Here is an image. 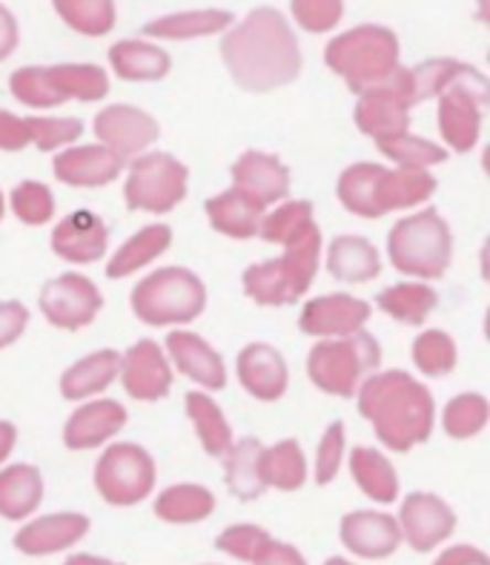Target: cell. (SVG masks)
I'll return each instance as SVG.
<instances>
[{
    "instance_id": "cell-1",
    "label": "cell",
    "mask_w": 490,
    "mask_h": 565,
    "mask_svg": "<svg viewBox=\"0 0 490 565\" xmlns=\"http://www.w3.org/2000/svg\"><path fill=\"white\" fill-rule=\"evenodd\" d=\"M221 57L244 93H276L301 75L299 38L273 7H258L224 32Z\"/></svg>"
},
{
    "instance_id": "cell-2",
    "label": "cell",
    "mask_w": 490,
    "mask_h": 565,
    "mask_svg": "<svg viewBox=\"0 0 490 565\" xmlns=\"http://www.w3.org/2000/svg\"><path fill=\"white\" fill-rule=\"evenodd\" d=\"M359 414L387 451L407 454L434 434V394L405 371H376L355 391Z\"/></svg>"
},
{
    "instance_id": "cell-3",
    "label": "cell",
    "mask_w": 490,
    "mask_h": 565,
    "mask_svg": "<svg viewBox=\"0 0 490 565\" xmlns=\"http://www.w3.org/2000/svg\"><path fill=\"white\" fill-rule=\"evenodd\" d=\"M321 262V230L319 224L292 238L285 247V256L267 258L258 265H249L242 276L244 294L262 305V308H285L305 299L313 285Z\"/></svg>"
},
{
    "instance_id": "cell-4",
    "label": "cell",
    "mask_w": 490,
    "mask_h": 565,
    "mask_svg": "<svg viewBox=\"0 0 490 565\" xmlns=\"http://www.w3.org/2000/svg\"><path fill=\"white\" fill-rule=\"evenodd\" d=\"M398 52L402 46L391 26L362 23L327 43L324 64L348 84L350 93L362 95L398 70Z\"/></svg>"
},
{
    "instance_id": "cell-5",
    "label": "cell",
    "mask_w": 490,
    "mask_h": 565,
    "mask_svg": "<svg viewBox=\"0 0 490 565\" xmlns=\"http://www.w3.org/2000/svg\"><path fill=\"white\" fill-rule=\"evenodd\" d=\"M391 265L405 276L422 281L441 279L454 258V233L439 210L427 207L405 215L387 233Z\"/></svg>"
},
{
    "instance_id": "cell-6",
    "label": "cell",
    "mask_w": 490,
    "mask_h": 565,
    "mask_svg": "<svg viewBox=\"0 0 490 565\" xmlns=\"http://www.w3.org/2000/svg\"><path fill=\"white\" fill-rule=\"evenodd\" d=\"M9 93L32 109L61 107L72 98L93 104L109 95V75L95 64L21 66L9 78Z\"/></svg>"
},
{
    "instance_id": "cell-7",
    "label": "cell",
    "mask_w": 490,
    "mask_h": 565,
    "mask_svg": "<svg viewBox=\"0 0 490 565\" xmlns=\"http://www.w3.org/2000/svg\"><path fill=\"white\" fill-rule=\"evenodd\" d=\"M132 313L150 328L195 322L206 308V287L187 267H161L132 290Z\"/></svg>"
},
{
    "instance_id": "cell-8",
    "label": "cell",
    "mask_w": 490,
    "mask_h": 565,
    "mask_svg": "<svg viewBox=\"0 0 490 565\" xmlns=\"http://www.w3.org/2000/svg\"><path fill=\"white\" fill-rule=\"evenodd\" d=\"M382 348L368 330H359L353 337L321 339L313 344L307 356V376L319 391L339 399H353L359 385L368 373L379 371Z\"/></svg>"
},
{
    "instance_id": "cell-9",
    "label": "cell",
    "mask_w": 490,
    "mask_h": 565,
    "mask_svg": "<svg viewBox=\"0 0 490 565\" xmlns=\"http://www.w3.org/2000/svg\"><path fill=\"white\" fill-rule=\"evenodd\" d=\"M190 170L170 152H143L132 161L124 184V204L129 210L163 215L187 199Z\"/></svg>"
},
{
    "instance_id": "cell-10",
    "label": "cell",
    "mask_w": 490,
    "mask_h": 565,
    "mask_svg": "<svg viewBox=\"0 0 490 565\" xmlns=\"http://www.w3.org/2000/svg\"><path fill=\"white\" fill-rule=\"evenodd\" d=\"M93 480L100 500H107L109 505H118V509H129L152 494L158 480L156 459L141 445L115 443L95 462Z\"/></svg>"
},
{
    "instance_id": "cell-11",
    "label": "cell",
    "mask_w": 490,
    "mask_h": 565,
    "mask_svg": "<svg viewBox=\"0 0 490 565\" xmlns=\"http://www.w3.org/2000/svg\"><path fill=\"white\" fill-rule=\"evenodd\" d=\"M490 100L488 78L470 66L462 78L439 95L436 121L439 132L454 152H470L482 136V113Z\"/></svg>"
},
{
    "instance_id": "cell-12",
    "label": "cell",
    "mask_w": 490,
    "mask_h": 565,
    "mask_svg": "<svg viewBox=\"0 0 490 565\" xmlns=\"http://www.w3.org/2000/svg\"><path fill=\"white\" fill-rule=\"evenodd\" d=\"M413 107H416V100H413L411 89V72L405 66H398L391 78L370 86L359 95V104H355L353 113L355 127L373 141L398 136V132H407Z\"/></svg>"
},
{
    "instance_id": "cell-13",
    "label": "cell",
    "mask_w": 490,
    "mask_h": 565,
    "mask_svg": "<svg viewBox=\"0 0 490 565\" xmlns=\"http://www.w3.org/2000/svg\"><path fill=\"white\" fill-rule=\"evenodd\" d=\"M38 308L52 328L81 330L98 319L104 310V294L93 279H86L81 273H61L43 285Z\"/></svg>"
},
{
    "instance_id": "cell-14",
    "label": "cell",
    "mask_w": 490,
    "mask_h": 565,
    "mask_svg": "<svg viewBox=\"0 0 490 565\" xmlns=\"http://www.w3.org/2000/svg\"><path fill=\"white\" fill-rule=\"evenodd\" d=\"M98 141L113 150L115 156L129 161L147 152V147L158 141L161 127L147 109L132 107V104H109L100 109L93 121Z\"/></svg>"
},
{
    "instance_id": "cell-15",
    "label": "cell",
    "mask_w": 490,
    "mask_h": 565,
    "mask_svg": "<svg viewBox=\"0 0 490 565\" xmlns=\"http://www.w3.org/2000/svg\"><path fill=\"white\" fill-rule=\"evenodd\" d=\"M396 523L402 529V540L411 545L413 552L427 554L439 548L454 534L456 511L441 497L427 494V491H413L402 500Z\"/></svg>"
},
{
    "instance_id": "cell-16",
    "label": "cell",
    "mask_w": 490,
    "mask_h": 565,
    "mask_svg": "<svg viewBox=\"0 0 490 565\" xmlns=\"http://www.w3.org/2000/svg\"><path fill=\"white\" fill-rule=\"evenodd\" d=\"M370 308L364 299H355L350 294H327L316 296L301 308L299 328L305 337L316 339H341L353 337L370 322Z\"/></svg>"
},
{
    "instance_id": "cell-17",
    "label": "cell",
    "mask_w": 490,
    "mask_h": 565,
    "mask_svg": "<svg viewBox=\"0 0 490 565\" xmlns=\"http://www.w3.org/2000/svg\"><path fill=\"white\" fill-rule=\"evenodd\" d=\"M118 380L129 399L158 402L170 394L172 367L163 348L152 339H141L121 356Z\"/></svg>"
},
{
    "instance_id": "cell-18",
    "label": "cell",
    "mask_w": 490,
    "mask_h": 565,
    "mask_svg": "<svg viewBox=\"0 0 490 565\" xmlns=\"http://www.w3.org/2000/svg\"><path fill=\"white\" fill-rule=\"evenodd\" d=\"M50 247L70 265H95L107 256L109 227L93 210H72L52 230Z\"/></svg>"
},
{
    "instance_id": "cell-19",
    "label": "cell",
    "mask_w": 490,
    "mask_h": 565,
    "mask_svg": "<svg viewBox=\"0 0 490 565\" xmlns=\"http://www.w3.org/2000/svg\"><path fill=\"white\" fill-rule=\"evenodd\" d=\"M230 179H233V190L244 193L262 207L278 204L290 193V170L273 152L247 150L230 167Z\"/></svg>"
},
{
    "instance_id": "cell-20",
    "label": "cell",
    "mask_w": 490,
    "mask_h": 565,
    "mask_svg": "<svg viewBox=\"0 0 490 565\" xmlns=\"http://www.w3.org/2000/svg\"><path fill=\"white\" fill-rule=\"evenodd\" d=\"M127 408L115 399L84 402L72 411L64 425V445L70 451H93L107 445L127 428Z\"/></svg>"
},
{
    "instance_id": "cell-21",
    "label": "cell",
    "mask_w": 490,
    "mask_h": 565,
    "mask_svg": "<svg viewBox=\"0 0 490 565\" xmlns=\"http://www.w3.org/2000/svg\"><path fill=\"white\" fill-rule=\"evenodd\" d=\"M124 158L107 150L104 143H84V147H66L64 152H57L52 158V172L55 179L66 186H107L118 181L124 172Z\"/></svg>"
},
{
    "instance_id": "cell-22",
    "label": "cell",
    "mask_w": 490,
    "mask_h": 565,
    "mask_svg": "<svg viewBox=\"0 0 490 565\" xmlns=\"http://www.w3.org/2000/svg\"><path fill=\"white\" fill-rule=\"evenodd\" d=\"M341 545L353 557L362 559H387L402 545V529L396 516L382 511H353L344 514L339 529Z\"/></svg>"
},
{
    "instance_id": "cell-23",
    "label": "cell",
    "mask_w": 490,
    "mask_h": 565,
    "mask_svg": "<svg viewBox=\"0 0 490 565\" xmlns=\"http://www.w3.org/2000/svg\"><path fill=\"white\" fill-rule=\"evenodd\" d=\"M235 376L253 399L276 402L287 394L290 371L285 356L267 342H249L235 359Z\"/></svg>"
},
{
    "instance_id": "cell-24",
    "label": "cell",
    "mask_w": 490,
    "mask_h": 565,
    "mask_svg": "<svg viewBox=\"0 0 490 565\" xmlns=\"http://www.w3.org/2000/svg\"><path fill=\"white\" fill-rule=\"evenodd\" d=\"M89 525H93L89 516L75 514V511L38 516L14 534V548L26 557H50V554L78 545L89 534Z\"/></svg>"
},
{
    "instance_id": "cell-25",
    "label": "cell",
    "mask_w": 490,
    "mask_h": 565,
    "mask_svg": "<svg viewBox=\"0 0 490 565\" xmlns=\"http://www.w3.org/2000/svg\"><path fill=\"white\" fill-rule=\"evenodd\" d=\"M163 348L170 353L167 359H172V365L184 373L187 380L199 382L206 391H224L227 387V365L204 337L192 333V330H170Z\"/></svg>"
},
{
    "instance_id": "cell-26",
    "label": "cell",
    "mask_w": 490,
    "mask_h": 565,
    "mask_svg": "<svg viewBox=\"0 0 490 565\" xmlns=\"http://www.w3.org/2000/svg\"><path fill=\"white\" fill-rule=\"evenodd\" d=\"M436 186L439 181L430 170H407V167L387 170L382 167L376 175V215L382 218L393 210L419 207L436 193Z\"/></svg>"
},
{
    "instance_id": "cell-27",
    "label": "cell",
    "mask_w": 490,
    "mask_h": 565,
    "mask_svg": "<svg viewBox=\"0 0 490 565\" xmlns=\"http://www.w3.org/2000/svg\"><path fill=\"white\" fill-rule=\"evenodd\" d=\"M235 23V14L227 9H187V12L161 14L156 21L143 23L141 32L150 41H195L227 32Z\"/></svg>"
},
{
    "instance_id": "cell-28",
    "label": "cell",
    "mask_w": 490,
    "mask_h": 565,
    "mask_svg": "<svg viewBox=\"0 0 490 565\" xmlns=\"http://www.w3.org/2000/svg\"><path fill=\"white\" fill-rule=\"evenodd\" d=\"M204 213L215 233L244 242V238L258 236V227H262L267 207H262V204H256V201L230 186L224 193L204 201Z\"/></svg>"
},
{
    "instance_id": "cell-29",
    "label": "cell",
    "mask_w": 490,
    "mask_h": 565,
    "mask_svg": "<svg viewBox=\"0 0 490 565\" xmlns=\"http://www.w3.org/2000/svg\"><path fill=\"white\" fill-rule=\"evenodd\" d=\"M118 367H121V353L113 351V348L89 353V356L78 359L75 365L64 371V376H61V396L70 402H78L104 394L118 380Z\"/></svg>"
},
{
    "instance_id": "cell-30",
    "label": "cell",
    "mask_w": 490,
    "mask_h": 565,
    "mask_svg": "<svg viewBox=\"0 0 490 565\" xmlns=\"http://www.w3.org/2000/svg\"><path fill=\"white\" fill-rule=\"evenodd\" d=\"M327 270L335 281L364 285L382 273V256L376 244H370L364 236H339L330 242V250H327Z\"/></svg>"
},
{
    "instance_id": "cell-31",
    "label": "cell",
    "mask_w": 490,
    "mask_h": 565,
    "mask_svg": "<svg viewBox=\"0 0 490 565\" xmlns=\"http://www.w3.org/2000/svg\"><path fill=\"white\" fill-rule=\"evenodd\" d=\"M264 445L256 437H244L230 445L224 454V480H227L230 494L242 502H253L267 491L262 471Z\"/></svg>"
},
{
    "instance_id": "cell-32",
    "label": "cell",
    "mask_w": 490,
    "mask_h": 565,
    "mask_svg": "<svg viewBox=\"0 0 490 565\" xmlns=\"http://www.w3.org/2000/svg\"><path fill=\"white\" fill-rule=\"evenodd\" d=\"M172 247V230L167 224H147L132 238L115 250V256L107 262V279H129L156 258Z\"/></svg>"
},
{
    "instance_id": "cell-33",
    "label": "cell",
    "mask_w": 490,
    "mask_h": 565,
    "mask_svg": "<svg viewBox=\"0 0 490 565\" xmlns=\"http://www.w3.org/2000/svg\"><path fill=\"white\" fill-rule=\"evenodd\" d=\"M109 66L118 78L129 84H141V81H161L170 75L172 57L150 41H118L109 50Z\"/></svg>"
},
{
    "instance_id": "cell-34",
    "label": "cell",
    "mask_w": 490,
    "mask_h": 565,
    "mask_svg": "<svg viewBox=\"0 0 490 565\" xmlns=\"http://www.w3.org/2000/svg\"><path fill=\"white\" fill-rule=\"evenodd\" d=\"M350 473L362 494L376 505H391L398 500V473L393 462L376 448L355 445L350 451Z\"/></svg>"
},
{
    "instance_id": "cell-35",
    "label": "cell",
    "mask_w": 490,
    "mask_h": 565,
    "mask_svg": "<svg viewBox=\"0 0 490 565\" xmlns=\"http://www.w3.org/2000/svg\"><path fill=\"white\" fill-rule=\"evenodd\" d=\"M43 502V477L35 466L0 468V516L3 520H26Z\"/></svg>"
},
{
    "instance_id": "cell-36",
    "label": "cell",
    "mask_w": 490,
    "mask_h": 565,
    "mask_svg": "<svg viewBox=\"0 0 490 565\" xmlns=\"http://www.w3.org/2000/svg\"><path fill=\"white\" fill-rule=\"evenodd\" d=\"M184 411L190 416L195 434H199V443L206 457H224L230 451V445L235 443V437L227 416L215 405L213 396L201 394V391H190L184 396Z\"/></svg>"
},
{
    "instance_id": "cell-37",
    "label": "cell",
    "mask_w": 490,
    "mask_h": 565,
    "mask_svg": "<svg viewBox=\"0 0 490 565\" xmlns=\"http://www.w3.org/2000/svg\"><path fill=\"white\" fill-rule=\"evenodd\" d=\"M156 516L172 525L204 523L215 511V497L210 488L195 486V482H178L156 497Z\"/></svg>"
},
{
    "instance_id": "cell-38",
    "label": "cell",
    "mask_w": 490,
    "mask_h": 565,
    "mask_svg": "<svg viewBox=\"0 0 490 565\" xmlns=\"http://www.w3.org/2000/svg\"><path fill=\"white\" fill-rule=\"evenodd\" d=\"M376 308L391 316V319H396V322L419 328L427 316L439 308V294L430 285H422V281H402V285L384 287L382 294L376 296Z\"/></svg>"
},
{
    "instance_id": "cell-39",
    "label": "cell",
    "mask_w": 490,
    "mask_h": 565,
    "mask_svg": "<svg viewBox=\"0 0 490 565\" xmlns=\"http://www.w3.org/2000/svg\"><path fill=\"white\" fill-rule=\"evenodd\" d=\"M262 471L267 488L278 491H299L307 482V459L299 439H281L273 448H264Z\"/></svg>"
},
{
    "instance_id": "cell-40",
    "label": "cell",
    "mask_w": 490,
    "mask_h": 565,
    "mask_svg": "<svg viewBox=\"0 0 490 565\" xmlns=\"http://www.w3.org/2000/svg\"><path fill=\"white\" fill-rule=\"evenodd\" d=\"M382 164L373 161H359L350 164L348 170L339 175L335 184V195H339L341 207L348 213L359 215V218H379L376 215V175Z\"/></svg>"
},
{
    "instance_id": "cell-41",
    "label": "cell",
    "mask_w": 490,
    "mask_h": 565,
    "mask_svg": "<svg viewBox=\"0 0 490 565\" xmlns=\"http://www.w3.org/2000/svg\"><path fill=\"white\" fill-rule=\"evenodd\" d=\"M70 29L86 38H104L115 26V0H52Z\"/></svg>"
},
{
    "instance_id": "cell-42",
    "label": "cell",
    "mask_w": 490,
    "mask_h": 565,
    "mask_svg": "<svg viewBox=\"0 0 490 565\" xmlns=\"http://www.w3.org/2000/svg\"><path fill=\"white\" fill-rule=\"evenodd\" d=\"M376 147L384 158H391L393 164L407 167V170H427V167L448 161V150L445 147L427 141V138L411 136V132L379 138Z\"/></svg>"
},
{
    "instance_id": "cell-43",
    "label": "cell",
    "mask_w": 490,
    "mask_h": 565,
    "mask_svg": "<svg viewBox=\"0 0 490 565\" xmlns=\"http://www.w3.org/2000/svg\"><path fill=\"white\" fill-rule=\"evenodd\" d=\"M313 224V201H285L273 213H264L258 236L267 244L287 247L292 238H299Z\"/></svg>"
},
{
    "instance_id": "cell-44",
    "label": "cell",
    "mask_w": 490,
    "mask_h": 565,
    "mask_svg": "<svg viewBox=\"0 0 490 565\" xmlns=\"http://www.w3.org/2000/svg\"><path fill=\"white\" fill-rule=\"evenodd\" d=\"M490 405L482 394H459L445 405L441 428L450 439H473L488 428Z\"/></svg>"
},
{
    "instance_id": "cell-45",
    "label": "cell",
    "mask_w": 490,
    "mask_h": 565,
    "mask_svg": "<svg viewBox=\"0 0 490 565\" xmlns=\"http://www.w3.org/2000/svg\"><path fill=\"white\" fill-rule=\"evenodd\" d=\"M459 362V351H456L454 337H448L445 330H422L419 337L413 339V365L419 367L425 376H448Z\"/></svg>"
},
{
    "instance_id": "cell-46",
    "label": "cell",
    "mask_w": 490,
    "mask_h": 565,
    "mask_svg": "<svg viewBox=\"0 0 490 565\" xmlns=\"http://www.w3.org/2000/svg\"><path fill=\"white\" fill-rule=\"evenodd\" d=\"M470 70V64H462V61H454V57H430L425 64L413 66L411 72V89L413 100L422 104V100L439 98L450 84L462 78L465 72Z\"/></svg>"
},
{
    "instance_id": "cell-47",
    "label": "cell",
    "mask_w": 490,
    "mask_h": 565,
    "mask_svg": "<svg viewBox=\"0 0 490 565\" xmlns=\"http://www.w3.org/2000/svg\"><path fill=\"white\" fill-rule=\"evenodd\" d=\"M9 201H12V213L18 215V222L26 227H43L55 218V195L43 181H21Z\"/></svg>"
},
{
    "instance_id": "cell-48",
    "label": "cell",
    "mask_w": 490,
    "mask_h": 565,
    "mask_svg": "<svg viewBox=\"0 0 490 565\" xmlns=\"http://www.w3.org/2000/svg\"><path fill=\"white\" fill-rule=\"evenodd\" d=\"M26 129L29 141L41 152H55L84 136V124L78 118H26Z\"/></svg>"
},
{
    "instance_id": "cell-49",
    "label": "cell",
    "mask_w": 490,
    "mask_h": 565,
    "mask_svg": "<svg viewBox=\"0 0 490 565\" xmlns=\"http://www.w3.org/2000/svg\"><path fill=\"white\" fill-rule=\"evenodd\" d=\"M270 540L273 537L262 529V525L238 523L221 531L219 537H215V548L235 559H244V563H256L258 554L267 548Z\"/></svg>"
},
{
    "instance_id": "cell-50",
    "label": "cell",
    "mask_w": 490,
    "mask_h": 565,
    "mask_svg": "<svg viewBox=\"0 0 490 565\" xmlns=\"http://www.w3.org/2000/svg\"><path fill=\"white\" fill-rule=\"evenodd\" d=\"M290 12L305 32L324 35L344 18V0H290Z\"/></svg>"
},
{
    "instance_id": "cell-51",
    "label": "cell",
    "mask_w": 490,
    "mask_h": 565,
    "mask_svg": "<svg viewBox=\"0 0 490 565\" xmlns=\"http://www.w3.org/2000/svg\"><path fill=\"white\" fill-rule=\"evenodd\" d=\"M344 423H330L324 430V437L319 443V451H316V486H330L335 480V473L341 468V459H344Z\"/></svg>"
},
{
    "instance_id": "cell-52",
    "label": "cell",
    "mask_w": 490,
    "mask_h": 565,
    "mask_svg": "<svg viewBox=\"0 0 490 565\" xmlns=\"http://www.w3.org/2000/svg\"><path fill=\"white\" fill-rule=\"evenodd\" d=\"M29 324V308L23 301H0V351L23 337Z\"/></svg>"
},
{
    "instance_id": "cell-53",
    "label": "cell",
    "mask_w": 490,
    "mask_h": 565,
    "mask_svg": "<svg viewBox=\"0 0 490 565\" xmlns=\"http://www.w3.org/2000/svg\"><path fill=\"white\" fill-rule=\"evenodd\" d=\"M29 143L26 118L0 109V152H21Z\"/></svg>"
},
{
    "instance_id": "cell-54",
    "label": "cell",
    "mask_w": 490,
    "mask_h": 565,
    "mask_svg": "<svg viewBox=\"0 0 490 565\" xmlns=\"http://www.w3.org/2000/svg\"><path fill=\"white\" fill-rule=\"evenodd\" d=\"M253 565H307V559H305V554L296 548V545L276 543V540H270V543H267V548L258 554V559Z\"/></svg>"
},
{
    "instance_id": "cell-55",
    "label": "cell",
    "mask_w": 490,
    "mask_h": 565,
    "mask_svg": "<svg viewBox=\"0 0 490 565\" xmlns=\"http://www.w3.org/2000/svg\"><path fill=\"white\" fill-rule=\"evenodd\" d=\"M434 565H488V554L477 545H450L434 559Z\"/></svg>"
},
{
    "instance_id": "cell-56",
    "label": "cell",
    "mask_w": 490,
    "mask_h": 565,
    "mask_svg": "<svg viewBox=\"0 0 490 565\" xmlns=\"http://www.w3.org/2000/svg\"><path fill=\"white\" fill-rule=\"evenodd\" d=\"M18 38H21V32H18V18L0 3V61H7L18 50Z\"/></svg>"
},
{
    "instance_id": "cell-57",
    "label": "cell",
    "mask_w": 490,
    "mask_h": 565,
    "mask_svg": "<svg viewBox=\"0 0 490 565\" xmlns=\"http://www.w3.org/2000/svg\"><path fill=\"white\" fill-rule=\"evenodd\" d=\"M14 443H18V428L12 423H7V419H0V466L12 457Z\"/></svg>"
},
{
    "instance_id": "cell-58",
    "label": "cell",
    "mask_w": 490,
    "mask_h": 565,
    "mask_svg": "<svg viewBox=\"0 0 490 565\" xmlns=\"http://www.w3.org/2000/svg\"><path fill=\"white\" fill-rule=\"evenodd\" d=\"M64 565H121V563H115V559H107V557H95V554H72Z\"/></svg>"
},
{
    "instance_id": "cell-59",
    "label": "cell",
    "mask_w": 490,
    "mask_h": 565,
    "mask_svg": "<svg viewBox=\"0 0 490 565\" xmlns=\"http://www.w3.org/2000/svg\"><path fill=\"white\" fill-rule=\"evenodd\" d=\"M324 565H353V563H350V559H344V557H330Z\"/></svg>"
},
{
    "instance_id": "cell-60",
    "label": "cell",
    "mask_w": 490,
    "mask_h": 565,
    "mask_svg": "<svg viewBox=\"0 0 490 565\" xmlns=\"http://www.w3.org/2000/svg\"><path fill=\"white\" fill-rule=\"evenodd\" d=\"M3 215H7V199H3V190H0V222H3Z\"/></svg>"
}]
</instances>
